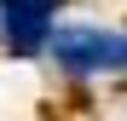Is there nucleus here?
I'll use <instances>...</instances> for the list:
<instances>
[{
  "label": "nucleus",
  "instance_id": "2",
  "mask_svg": "<svg viewBox=\"0 0 127 121\" xmlns=\"http://www.w3.org/2000/svg\"><path fill=\"white\" fill-rule=\"evenodd\" d=\"M0 12H6V40H12V52L29 58V52L46 46L58 0H0Z\"/></svg>",
  "mask_w": 127,
  "mask_h": 121
},
{
  "label": "nucleus",
  "instance_id": "1",
  "mask_svg": "<svg viewBox=\"0 0 127 121\" xmlns=\"http://www.w3.org/2000/svg\"><path fill=\"white\" fill-rule=\"evenodd\" d=\"M46 52L69 75H127V35L116 29H52Z\"/></svg>",
  "mask_w": 127,
  "mask_h": 121
}]
</instances>
